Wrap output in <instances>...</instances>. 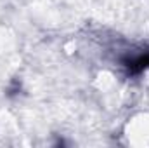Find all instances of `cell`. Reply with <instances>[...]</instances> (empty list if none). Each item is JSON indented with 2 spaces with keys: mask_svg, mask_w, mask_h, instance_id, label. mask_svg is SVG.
Instances as JSON below:
<instances>
[{
  "mask_svg": "<svg viewBox=\"0 0 149 148\" xmlns=\"http://www.w3.org/2000/svg\"><path fill=\"white\" fill-rule=\"evenodd\" d=\"M123 66L127 68V72H128L130 75L142 73L144 70L149 68V52L139 54V56L130 58V59H125V61H123Z\"/></svg>",
  "mask_w": 149,
  "mask_h": 148,
  "instance_id": "1",
  "label": "cell"
}]
</instances>
